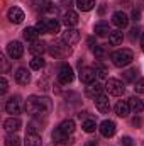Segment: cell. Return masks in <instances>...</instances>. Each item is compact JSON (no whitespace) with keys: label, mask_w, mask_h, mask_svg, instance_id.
Returning a JSON list of instances; mask_svg holds the SVG:
<instances>
[{"label":"cell","mask_w":144,"mask_h":146,"mask_svg":"<svg viewBox=\"0 0 144 146\" xmlns=\"http://www.w3.org/2000/svg\"><path fill=\"white\" fill-rule=\"evenodd\" d=\"M110 33H112V31H110V27H108L107 22H98V24H95V34H97V36H107Z\"/></svg>","instance_id":"cell-27"},{"label":"cell","mask_w":144,"mask_h":146,"mask_svg":"<svg viewBox=\"0 0 144 146\" xmlns=\"http://www.w3.org/2000/svg\"><path fill=\"white\" fill-rule=\"evenodd\" d=\"M56 131H58V133H61V134L71 136L73 131H75V121H73V119H66V121H63V122L56 127Z\"/></svg>","instance_id":"cell-13"},{"label":"cell","mask_w":144,"mask_h":146,"mask_svg":"<svg viewBox=\"0 0 144 146\" xmlns=\"http://www.w3.org/2000/svg\"><path fill=\"white\" fill-rule=\"evenodd\" d=\"M134 88H136L137 94H144V78H141V80L136 82V87H134Z\"/></svg>","instance_id":"cell-36"},{"label":"cell","mask_w":144,"mask_h":146,"mask_svg":"<svg viewBox=\"0 0 144 146\" xmlns=\"http://www.w3.org/2000/svg\"><path fill=\"white\" fill-rule=\"evenodd\" d=\"M5 110H7L9 114H12V115H17V114H20V110H22L20 97H19V95H15V97H10V99L5 102Z\"/></svg>","instance_id":"cell-7"},{"label":"cell","mask_w":144,"mask_h":146,"mask_svg":"<svg viewBox=\"0 0 144 146\" xmlns=\"http://www.w3.org/2000/svg\"><path fill=\"white\" fill-rule=\"evenodd\" d=\"M95 78H97V70H93V68H83L81 72H80V80L83 82V83H87V85H90V83H93L95 82Z\"/></svg>","instance_id":"cell-10"},{"label":"cell","mask_w":144,"mask_h":146,"mask_svg":"<svg viewBox=\"0 0 144 146\" xmlns=\"http://www.w3.org/2000/svg\"><path fill=\"white\" fill-rule=\"evenodd\" d=\"M7 88H9V87H7V80H5V76H2V78H0V94H5Z\"/></svg>","instance_id":"cell-38"},{"label":"cell","mask_w":144,"mask_h":146,"mask_svg":"<svg viewBox=\"0 0 144 146\" xmlns=\"http://www.w3.org/2000/svg\"><path fill=\"white\" fill-rule=\"evenodd\" d=\"M95 107H97V110L100 114H107L110 110V100H108L107 95H98L95 99Z\"/></svg>","instance_id":"cell-11"},{"label":"cell","mask_w":144,"mask_h":146,"mask_svg":"<svg viewBox=\"0 0 144 146\" xmlns=\"http://www.w3.org/2000/svg\"><path fill=\"white\" fill-rule=\"evenodd\" d=\"M122 39H124L122 31H112V33L108 34V41H110L112 46H119V44L122 42Z\"/></svg>","instance_id":"cell-25"},{"label":"cell","mask_w":144,"mask_h":146,"mask_svg":"<svg viewBox=\"0 0 144 146\" xmlns=\"http://www.w3.org/2000/svg\"><path fill=\"white\" fill-rule=\"evenodd\" d=\"M51 7H53V3H51L49 0H34V9H36V10L48 12Z\"/></svg>","instance_id":"cell-29"},{"label":"cell","mask_w":144,"mask_h":146,"mask_svg":"<svg viewBox=\"0 0 144 146\" xmlns=\"http://www.w3.org/2000/svg\"><path fill=\"white\" fill-rule=\"evenodd\" d=\"M29 51H31L34 56H41V54L46 51V44H44L42 41H41V42H39V41H36V42H32V46L29 48Z\"/></svg>","instance_id":"cell-26"},{"label":"cell","mask_w":144,"mask_h":146,"mask_svg":"<svg viewBox=\"0 0 144 146\" xmlns=\"http://www.w3.org/2000/svg\"><path fill=\"white\" fill-rule=\"evenodd\" d=\"M76 7L81 12H88L95 7V0H76Z\"/></svg>","instance_id":"cell-24"},{"label":"cell","mask_w":144,"mask_h":146,"mask_svg":"<svg viewBox=\"0 0 144 146\" xmlns=\"http://www.w3.org/2000/svg\"><path fill=\"white\" fill-rule=\"evenodd\" d=\"M139 19H141V12H139V10H132V21L137 22Z\"/></svg>","instance_id":"cell-41"},{"label":"cell","mask_w":144,"mask_h":146,"mask_svg":"<svg viewBox=\"0 0 144 146\" xmlns=\"http://www.w3.org/2000/svg\"><path fill=\"white\" fill-rule=\"evenodd\" d=\"M110 60H112V63H114L117 68H124V66H127V65L132 63L134 53H132L131 49H117V51H114V53L110 54Z\"/></svg>","instance_id":"cell-2"},{"label":"cell","mask_w":144,"mask_h":146,"mask_svg":"<svg viewBox=\"0 0 144 146\" xmlns=\"http://www.w3.org/2000/svg\"><path fill=\"white\" fill-rule=\"evenodd\" d=\"M122 145L124 146H134V143H132V139H131L129 136H124V138H122Z\"/></svg>","instance_id":"cell-39"},{"label":"cell","mask_w":144,"mask_h":146,"mask_svg":"<svg viewBox=\"0 0 144 146\" xmlns=\"http://www.w3.org/2000/svg\"><path fill=\"white\" fill-rule=\"evenodd\" d=\"M137 75H139V72H137L136 68H131V70H127V72L124 73V78H126L127 82H131V83H136Z\"/></svg>","instance_id":"cell-31"},{"label":"cell","mask_w":144,"mask_h":146,"mask_svg":"<svg viewBox=\"0 0 144 146\" xmlns=\"http://www.w3.org/2000/svg\"><path fill=\"white\" fill-rule=\"evenodd\" d=\"M105 88H107V92L110 95H115V97H120V95L124 94V90H126L124 83H122L120 80H117V78H108Z\"/></svg>","instance_id":"cell-4"},{"label":"cell","mask_w":144,"mask_h":146,"mask_svg":"<svg viewBox=\"0 0 144 146\" xmlns=\"http://www.w3.org/2000/svg\"><path fill=\"white\" fill-rule=\"evenodd\" d=\"M7 17H9V21H10L12 24H20V22L24 21V12H22L19 7H12V9H9Z\"/></svg>","instance_id":"cell-12"},{"label":"cell","mask_w":144,"mask_h":146,"mask_svg":"<svg viewBox=\"0 0 144 146\" xmlns=\"http://www.w3.org/2000/svg\"><path fill=\"white\" fill-rule=\"evenodd\" d=\"M29 80H31V73H29L27 68H19V70L15 72V82H17L19 85H27Z\"/></svg>","instance_id":"cell-19"},{"label":"cell","mask_w":144,"mask_h":146,"mask_svg":"<svg viewBox=\"0 0 144 146\" xmlns=\"http://www.w3.org/2000/svg\"><path fill=\"white\" fill-rule=\"evenodd\" d=\"M49 54L54 58H63V56L70 54V48L66 42H54L49 46Z\"/></svg>","instance_id":"cell-5"},{"label":"cell","mask_w":144,"mask_h":146,"mask_svg":"<svg viewBox=\"0 0 144 146\" xmlns=\"http://www.w3.org/2000/svg\"><path fill=\"white\" fill-rule=\"evenodd\" d=\"M36 29L42 34H56L59 33V22L56 19H39Z\"/></svg>","instance_id":"cell-3"},{"label":"cell","mask_w":144,"mask_h":146,"mask_svg":"<svg viewBox=\"0 0 144 146\" xmlns=\"http://www.w3.org/2000/svg\"><path fill=\"white\" fill-rule=\"evenodd\" d=\"M53 141L56 143V145H70L73 141L71 136H66V134H61V133H58L56 129H54V133H53Z\"/></svg>","instance_id":"cell-22"},{"label":"cell","mask_w":144,"mask_h":146,"mask_svg":"<svg viewBox=\"0 0 144 146\" xmlns=\"http://www.w3.org/2000/svg\"><path fill=\"white\" fill-rule=\"evenodd\" d=\"M42 141H41V136L36 134V133H27L26 134V141H24V146H41Z\"/></svg>","instance_id":"cell-21"},{"label":"cell","mask_w":144,"mask_h":146,"mask_svg":"<svg viewBox=\"0 0 144 146\" xmlns=\"http://www.w3.org/2000/svg\"><path fill=\"white\" fill-rule=\"evenodd\" d=\"M141 124H143L141 117H134V119H132V126H136V127H141Z\"/></svg>","instance_id":"cell-42"},{"label":"cell","mask_w":144,"mask_h":146,"mask_svg":"<svg viewBox=\"0 0 144 146\" xmlns=\"http://www.w3.org/2000/svg\"><path fill=\"white\" fill-rule=\"evenodd\" d=\"M129 106H131V110H134L136 114H139V112L144 109V102L139 99V97H136V95L129 99Z\"/></svg>","instance_id":"cell-23"},{"label":"cell","mask_w":144,"mask_h":146,"mask_svg":"<svg viewBox=\"0 0 144 146\" xmlns=\"http://www.w3.org/2000/svg\"><path fill=\"white\" fill-rule=\"evenodd\" d=\"M37 36H39V31H37L36 27H26V29H24V39H26V41L36 42Z\"/></svg>","instance_id":"cell-28"},{"label":"cell","mask_w":144,"mask_h":146,"mask_svg":"<svg viewBox=\"0 0 144 146\" xmlns=\"http://www.w3.org/2000/svg\"><path fill=\"white\" fill-rule=\"evenodd\" d=\"M44 66V60L41 58V56H34L32 60H31V68L32 70H41Z\"/></svg>","instance_id":"cell-33"},{"label":"cell","mask_w":144,"mask_h":146,"mask_svg":"<svg viewBox=\"0 0 144 146\" xmlns=\"http://www.w3.org/2000/svg\"><path fill=\"white\" fill-rule=\"evenodd\" d=\"M7 54H9L10 58H14V60H19V58L24 54V46H22L19 41H12V42H9V46H7Z\"/></svg>","instance_id":"cell-8"},{"label":"cell","mask_w":144,"mask_h":146,"mask_svg":"<svg viewBox=\"0 0 144 146\" xmlns=\"http://www.w3.org/2000/svg\"><path fill=\"white\" fill-rule=\"evenodd\" d=\"M0 63H2V73H7L9 72V63H7V60H5L3 54L0 56Z\"/></svg>","instance_id":"cell-37"},{"label":"cell","mask_w":144,"mask_h":146,"mask_svg":"<svg viewBox=\"0 0 144 146\" xmlns=\"http://www.w3.org/2000/svg\"><path fill=\"white\" fill-rule=\"evenodd\" d=\"M81 127H83L85 133H93L95 127H97V122H95V119H85L83 124H81Z\"/></svg>","instance_id":"cell-30"},{"label":"cell","mask_w":144,"mask_h":146,"mask_svg":"<svg viewBox=\"0 0 144 146\" xmlns=\"http://www.w3.org/2000/svg\"><path fill=\"white\" fill-rule=\"evenodd\" d=\"M112 22H114V26H117L119 29H124V27H127V24H129V19H127V15L124 14V12H115L114 15H112Z\"/></svg>","instance_id":"cell-14"},{"label":"cell","mask_w":144,"mask_h":146,"mask_svg":"<svg viewBox=\"0 0 144 146\" xmlns=\"http://www.w3.org/2000/svg\"><path fill=\"white\" fill-rule=\"evenodd\" d=\"M92 51H93V54H95L97 58H102V56L105 54V51H104V48H102V46H97V44H95V46L92 48Z\"/></svg>","instance_id":"cell-35"},{"label":"cell","mask_w":144,"mask_h":146,"mask_svg":"<svg viewBox=\"0 0 144 146\" xmlns=\"http://www.w3.org/2000/svg\"><path fill=\"white\" fill-rule=\"evenodd\" d=\"M5 146H20V138L15 134H9L5 138Z\"/></svg>","instance_id":"cell-32"},{"label":"cell","mask_w":144,"mask_h":146,"mask_svg":"<svg viewBox=\"0 0 144 146\" xmlns=\"http://www.w3.org/2000/svg\"><path fill=\"white\" fill-rule=\"evenodd\" d=\"M73 78H75V75H73V70L70 65H61V68H59V72H58V80H59V83H63V85H68V83H71Z\"/></svg>","instance_id":"cell-6"},{"label":"cell","mask_w":144,"mask_h":146,"mask_svg":"<svg viewBox=\"0 0 144 146\" xmlns=\"http://www.w3.org/2000/svg\"><path fill=\"white\" fill-rule=\"evenodd\" d=\"M143 146H144V145H143Z\"/></svg>","instance_id":"cell-45"},{"label":"cell","mask_w":144,"mask_h":146,"mask_svg":"<svg viewBox=\"0 0 144 146\" xmlns=\"http://www.w3.org/2000/svg\"><path fill=\"white\" fill-rule=\"evenodd\" d=\"M63 24L66 26V29H68V27H75V26L78 24V14H76L75 10L65 12V15H63Z\"/></svg>","instance_id":"cell-18"},{"label":"cell","mask_w":144,"mask_h":146,"mask_svg":"<svg viewBox=\"0 0 144 146\" xmlns=\"http://www.w3.org/2000/svg\"><path fill=\"white\" fill-rule=\"evenodd\" d=\"M20 126H22V122H20L19 117H10V119L3 121V129L9 131V133H15V131H19Z\"/></svg>","instance_id":"cell-15"},{"label":"cell","mask_w":144,"mask_h":146,"mask_svg":"<svg viewBox=\"0 0 144 146\" xmlns=\"http://www.w3.org/2000/svg\"><path fill=\"white\" fill-rule=\"evenodd\" d=\"M131 112V106H129V100H119L115 104V114L119 117H127Z\"/></svg>","instance_id":"cell-17"},{"label":"cell","mask_w":144,"mask_h":146,"mask_svg":"<svg viewBox=\"0 0 144 146\" xmlns=\"http://www.w3.org/2000/svg\"><path fill=\"white\" fill-rule=\"evenodd\" d=\"M61 3H63V5H66V7H70V5L73 3V0H61Z\"/></svg>","instance_id":"cell-43"},{"label":"cell","mask_w":144,"mask_h":146,"mask_svg":"<svg viewBox=\"0 0 144 146\" xmlns=\"http://www.w3.org/2000/svg\"><path fill=\"white\" fill-rule=\"evenodd\" d=\"M141 46H143V51H144V34H143V39H141Z\"/></svg>","instance_id":"cell-44"},{"label":"cell","mask_w":144,"mask_h":146,"mask_svg":"<svg viewBox=\"0 0 144 146\" xmlns=\"http://www.w3.org/2000/svg\"><path fill=\"white\" fill-rule=\"evenodd\" d=\"M78 41H80V31L68 27V29L63 33V42H66L68 46H71V44H76Z\"/></svg>","instance_id":"cell-9"},{"label":"cell","mask_w":144,"mask_h":146,"mask_svg":"<svg viewBox=\"0 0 144 146\" xmlns=\"http://www.w3.org/2000/svg\"><path fill=\"white\" fill-rule=\"evenodd\" d=\"M139 33H141V29H139V27H134V29L131 31V37H132V39H137V37H139Z\"/></svg>","instance_id":"cell-40"},{"label":"cell","mask_w":144,"mask_h":146,"mask_svg":"<svg viewBox=\"0 0 144 146\" xmlns=\"http://www.w3.org/2000/svg\"><path fill=\"white\" fill-rule=\"evenodd\" d=\"M102 85L100 83H90L87 88H85V94L87 97H92V99H97L98 95H102Z\"/></svg>","instance_id":"cell-20"},{"label":"cell","mask_w":144,"mask_h":146,"mask_svg":"<svg viewBox=\"0 0 144 146\" xmlns=\"http://www.w3.org/2000/svg\"><path fill=\"white\" fill-rule=\"evenodd\" d=\"M51 100L48 97H39V95H31L26 100V112L31 115H44L51 110Z\"/></svg>","instance_id":"cell-1"},{"label":"cell","mask_w":144,"mask_h":146,"mask_svg":"<svg viewBox=\"0 0 144 146\" xmlns=\"http://www.w3.org/2000/svg\"><path fill=\"white\" fill-rule=\"evenodd\" d=\"M100 133H102V136H105V138H112V136L115 134V122H114V121H104V122L100 124Z\"/></svg>","instance_id":"cell-16"},{"label":"cell","mask_w":144,"mask_h":146,"mask_svg":"<svg viewBox=\"0 0 144 146\" xmlns=\"http://www.w3.org/2000/svg\"><path fill=\"white\" fill-rule=\"evenodd\" d=\"M95 70H97V76H100V78H107L108 70L105 68V66H104V65H98V66H97Z\"/></svg>","instance_id":"cell-34"}]
</instances>
